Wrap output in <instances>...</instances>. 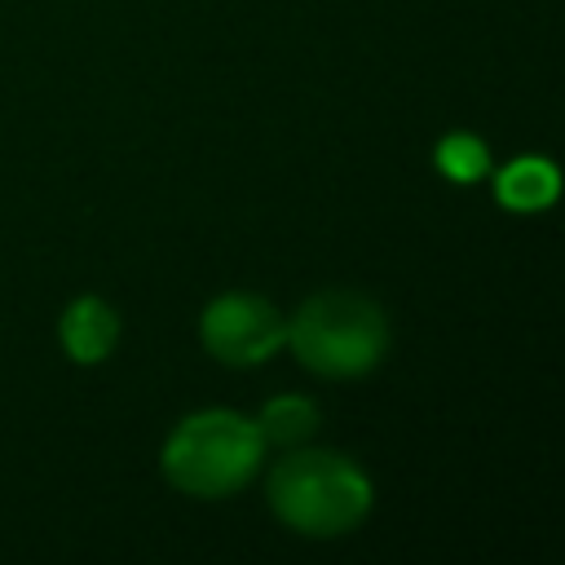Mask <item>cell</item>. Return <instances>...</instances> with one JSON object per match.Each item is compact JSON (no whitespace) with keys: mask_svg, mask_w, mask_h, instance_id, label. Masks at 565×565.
Segmentation results:
<instances>
[{"mask_svg":"<svg viewBox=\"0 0 565 565\" xmlns=\"http://www.w3.org/2000/svg\"><path fill=\"white\" fill-rule=\"evenodd\" d=\"M269 508L282 525L309 539H331L353 530L371 508L366 472L335 450L287 455L269 477Z\"/></svg>","mask_w":565,"mask_h":565,"instance_id":"obj_1","label":"cell"},{"mask_svg":"<svg viewBox=\"0 0 565 565\" xmlns=\"http://www.w3.org/2000/svg\"><path fill=\"white\" fill-rule=\"evenodd\" d=\"M119 340V318L106 300L97 296H79L66 313H62V344L75 362H102Z\"/></svg>","mask_w":565,"mask_h":565,"instance_id":"obj_5","label":"cell"},{"mask_svg":"<svg viewBox=\"0 0 565 565\" xmlns=\"http://www.w3.org/2000/svg\"><path fill=\"white\" fill-rule=\"evenodd\" d=\"M437 168H441L450 181H477V177H486L490 154H486L481 137H472V132H450V137L437 146Z\"/></svg>","mask_w":565,"mask_h":565,"instance_id":"obj_8","label":"cell"},{"mask_svg":"<svg viewBox=\"0 0 565 565\" xmlns=\"http://www.w3.org/2000/svg\"><path fill=\"white\" fill-rule=\"evenodd\" d=\"M260 450L265 437L252 419L234 411H199L172 428L163 446V472L194 499H221L256 472Z\"/></svg>","mask_w":565,"mask_h":565,"instance_id":"obj_3","label":"cell"},{"mask_svg":"<svg viewBox=\"0 0 565 565\" xmlns=\"http://www.w3.org/2000/svg\"><path fill=\"white\" fill-rule=\"evenodd\" d=\"M556 194H561V172H556V163H547L539 154L512 159L499 172V203L512 212H539V207L556 203Z\"/></svg>","mask_w":565,"mask_h":565,"instance_id":"obj_6","label":"cell"},{"mask_svg":"<svg viewBox=\"0 0 565 565\" xmlns=\"http://www.w3.org/2000/svg\"><path fill=\"white\" fill-rule=\"evenodd\" d=\"M313 424H318V406H313L309 397H274V402L260 411V419H256L260 437H265V441H278V446L305 441V437L313 433Z\"/></svg>","mask_w":565,"mask_h":565,"instance_id":"obj_7","label":"cell"},{"mask_svg":"<svg viewBox=\"0 0 565 565\" xmlns=\"http://www.w3.org/2000/svg\"><path fill=\"white\" fill-rule=\"evenodd\" d=\"M287 340L282 313L247 291H230L203 309V344L230 366H256Z\"/></svg>","mask_w":565,"mask_h":565,"instance_id":"obj_4","label":"cell"},{"mask_svg":"<svg viewBox=\"0 0 565 565\" xmlns=\"http://www.w3.org/2000/svg\"><path fill=\"white\" fill-rule=\"evenodd\" d=\"M287 344L300 366L331 380H349L384 358L388 322L380 305L358 291H322L296 309V318L287 322Z\"/></svg>","mask_w":565,"mask_h":565,"instance_id":"obj_2","label":"cell"}]
</instances>
